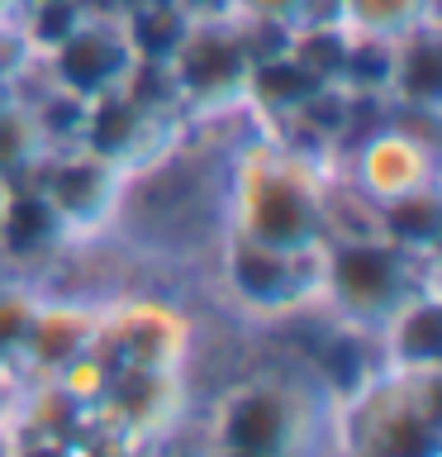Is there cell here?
Wrapping results in <instances>:
<instances>
[{"label": "cell", "instance_id": "obj_3", "mask_svg": "<svg viewBox=\"0 0 442 457\" xmlns=\"http://www.w3.org/2000/svg\"><path fill=\"white\" fill-rule=\"evenodd\" d=\"M299 400L285 386H242L219 410L224 457H291L299 438Z\"/></svg>", "mask_w": 442, "mask_h": 457}, {"label": "cell", "instance_id": "obj_17", "mask_svg": "<svg viewBox=\"0 0 442 457\" xmlns=\"http://www.w3.org/2000/svg\"><path fill=\"white\" fill-rule=\"evenodd\" d=\"M5 200H10V195H5V191H0V220H5Z\"/></svg>", "mask_w": 442, "mask_h": 457}, {"label": "cell", "instance_id": "obj_8", "mask_svg": "<svg viewBox=\"0 0 442 457\" xmlns=\"http://www.w3.org/2000/svg\"><path fill=\"white\" fill-rule=\"evenodd\" d=\"M119 67H124L119 38H114V34H95V29L62 38V53H57V71H62V81L77 86V91H100V86H105Z\"/></svg>", "mask_w": 442, "mask_h": 457}, {"label": "cell", "instance_id": "obj_14", "mask_svg": "<svg viewBox=\"0 0 442 457\" xmlns=\"http://www.w3.org/2000/svg\"><path fill=\"white\" fill-rule=\"evenodd\" d=\"M423 0H348L352 20L371 29V34H395V29H405L413 14H419Z\"/></svg>", "mask_w": 442, "mask_h": 457}, {"label": "cell", "instance_id": "obj_4", "mask_svg": "<svg viewBox=\"0 0 442 457\" xmlns=\"http://www.w3.org/2000/svg\"><path fill=\"white\" fill-rule=\"evenodd\" d=\"M242 224H248L242 238L281 253H299L319 234V200L285 167H257V177L248 181V195H242Z\"/></svg>", "mask_w": 442, "mask_h": 457}, {"label": "cell", "instance_id": "obj_7", "mask_svg": "<svg viewBox=\"0 0 442 457\" xmlns=\"http://www.w3.org/2000/svg\"><path fill=\"white\" fill-rule=\"evenodd\" d=\"M438 343H442V324H438L433 300H405L390 314V348H395V362L405 371H433Z\"/></svg>", "mask_w": 442, "mask_h": 457}, {"label": "cell", "instance_id": "obj_6", "mask_svg": "<svg viewBox=\"0 0 442 457\" xmlns=\"http://www.w3.org/2000/svg\"><path fill=\"white\" fill-rule=\"evenodd\" d=\"M176 67H181V81L191 86V91H228V86L242 81V71H248V57L242 48L228 34H191L176 43Z\"/></svg>", "mask_w": 442, "mask_h": 457}, {"label": "cell", "instance_id": "obj_5", "mask_svg": "<svg viewBox=\"0 0 442 457\" xmlns=\"http://www.w3.org/2000/svg\"><path fill=\"white\" fill-rule=\"evenodd\" d=\"M228 281L233 291L257 310H281L291 305L295 291H299V267H295V253H281V248H266V243H252L242 238L233 253H228Z\"/></svg>", "mask_w": 442, "mask_h": 457}, {"label": "cell", "instance_id": "obj_19", "mask_svg": "<svg viewBox=\"0 0 442 457\" xmlns=\"http://www.w3.org/2000/svg\"><path fill=\"white\" fill-rule=\"evenodd\" d=\"M0 410H5V395H0Z\"/></svg>", "mask_w": 442, "mask_h": 457}, {"label": "cell", "instance_id": "obj_10", "mask_svg": "<svg viewBox=\"0 0 442 457\" xmlns=\"http://www.w3.org/2000/svg\"><path fill=\"white\" fill-rule=\"evenodd\" d=\"M86 343L91 338H86V320L77 310H38L34 324H29L24 348L48 367H67L86 353Z\"/></svg>", "mask_w": 442, "mask_h": 457}, {"label": "cell", "instance_id": "obj_13", "mask_svg": "<svg viewBox=\"0 0 442 457\" xmlns=\"http://www.w3.org/2000/svg\"><path fill=\"white\" fill-rule=\"evenodd\" d=\"M438 77H442V57L428 38L409 43L405 57H399V91L413 100H433L438 96Z\"/></svg>", "mask_w": 442, "mask_h": 457}, {"label": "cell", "instance_id": "obj_15", "mask_svg": "<svg viewBox=\"0 0 442 457\" xmlns=\"http://www.w3.org/2000/svg\"><path fill=\"white\" fill-rule=\"evenodd\" d=\"M248 5H257V10H266V14H285V10H295L299 0H248Z\"/></svg>", "mask_w": 442, "mask_h": 457}, {"label": "cell", "instance_id": "obj_9", "mask_svg": "<svg viewBox=\"0 0 442 457\" xmlns=\"http://www.w3.org/2000/svg\"><path fill=\"white\" fill-rule=\"evenodd\" d=\"M362 177H366V186L381 200L405 195V191H413V186L423 181V153L413 148L405 134L381 138V143H371V153H366V162H362Z\"/></svg>", "mask_w": 442, "mask_h": 457}, {"label": "cell", "instance_id": "obj_12", "mask_svg": "<svg viewBox=\"0 0 442 457\" xmlns=\"http://www.w3.org/2000/svg\"><path fill=\"white\" fill-rule=\"evenodd\" d=\"M385 228H390V238L405 253L433 243V234H438V200H433V191L413 186V191H405V195H390L385 200Z\"/></svg>", "mask_w": 442, "mask_h": 457}, {"label": "cell", "instance_id": "obj_16", "mask_svg": "<svg viewBox=\"0 0 442 457\" xmlns=\"http://www.w3.org/2000/svg\"><path fill=\"white\" fill-rule=\"evenodd\" d=\"M0 457H14V448H10V438L0 434Z\"/></svg>", "mask_w": 442, "mask_h": 457}, {"label": "cell", "instance_id": "obj_18", "mask_svg": "<svg viewBox=\"0 0 442 457\" xmlns=\"http://www.w3.org/2000/svg\"><path fill=\"white\" fill-rule=\"evenodd\" d=\"M0 291H5V267H0Z\"/></svg>", "mask_w": 442, "mask_h": 457}, {"label": "cell", "instance_id": "obj_11", "mask_svg": "<svg viewBox=\"0 0 442 457\" xmlns=\"http://www.w3.org/2000/svg\"><path fill=\"white\" fill-rule=\"evenodd\" d=\"M48 205L57 210V220H81L105 205V171L95 162H67L57 167V177L48 186Z\"/></svg>", "mask_w": 442, "mask_h": 457}, {"label": "cell", "instance_id": "obj_1", "mask_svg": "<svg viewBox=\"0 0 442 457\" xmlns=\"http://www.w3.org/2000/svg\"><path fill=\"white\" fill-rule=\"evenodd\" d=\"M356 457H438L433 371H405L356 414Z\"/></svg>", "mask_w": 442, "mask_h": 457}, {"label": "cell", "instance_id": "obj_2", "mask_svg": "<svg viewBox=\"0 0 442 457\" xmlns=\"http://www.w3.org/2000/svg\"><path fill=\"white\" fill-rule=\"evenodd\" d=\"M328 291L356 320H390L409 300V253L381 238H348L328 257Z\"/></svg>", "mask_w": 442, "mask_h": 457}]
</instances>
